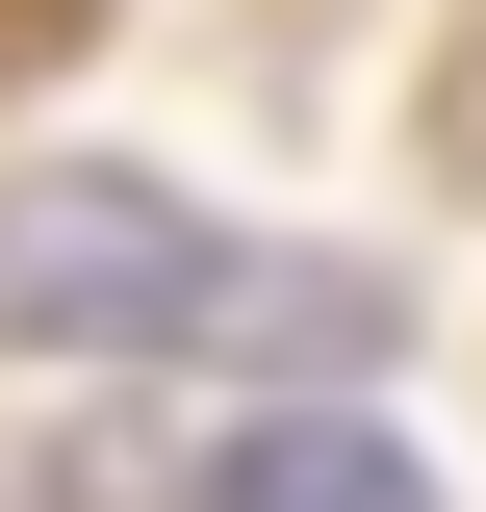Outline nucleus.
Segmentation results:
<instances>
[{
  "label": "nucleus",
  "instance_id": "1",
  "mask_svg": "<svg viewBox=\"0 0 486 512\" xmlns=\"http://www.w3.org/2000/svg\"><path fill=\"white\" fill-rule=\"evenodd\" d=\"M0 333L26 359H333V333H384V282L359 256H256L205 205L52 154V180H0Z\"/></svg>",
  "mask_w": 486,
  "mask_h": 512
},
{
  "label": "nucleus",
  "instance_id": "2",
  "mask_svg": "<svg viewBox=\"0 0 486 512\" xmlns=\"http://www.w3.org/2000/svg\"><path fill=\"white\" fill-rule=\"evenodd\" d=\"M205 512H435V461L384 436V410H256V436L205 461Z\"/></svg>",
  "mask_w": 486,
  "mask_h": 512
}]
</instances>
